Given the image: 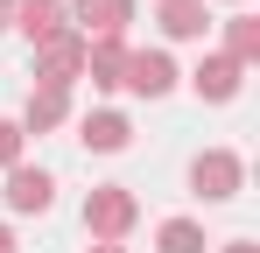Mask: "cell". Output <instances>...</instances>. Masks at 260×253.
<instances>
[{
  "mask_svg": "<svg viewBox=\"0 0 260 253\" xmlns=\"http://www.w3.org/2000/svg\"><path fill=\"white\" fill-rule=\"evenodd\" d=\"M85 225H91V232H106V239H120V232L134 225V197L120 190V183H113V190H91V204H85Z\"/></svg>",
  "mask_w": 260,
  "mask_h": 253,
  "instance_id": "obj_1",
  "label": "cell"
},
{
  "mask_svg": "<svg viewBox=\"0 0 260 253\" xmlns=\"http://www.w3.org/2000/svg\"><path fill=\"white\" fill-rule=\"evenodd\" d=\"M78 64H85V42H78V36L43 42V84H49V91H63V84L78 78Z\"/></svg>",
  "mask_w": 260,
  "mask_h": 253,
  "instance_id": "obj_2",
  "label": "cell"
},
{
  "mask_svg": "<svg viewBox=\"0 0 260 253\" xmlns=\"http://www.w3.org/2000/svg\"><path fill=\"white\" fill-rule=\"evenodd\" d=\"M190 183H197L204 197H232V190H239V162H232V155H197Z\"/></svg>",
  "mask_w": 260,
  "mask_h": 253,
  "instance_id": "obj_3",
  "label": "cell"
},
{
  "mask_svg": "<svg viewBox=\"0 0 260 253\" xmlns=\"http://www.w3.org/2000/svg\"><path fill=\"white\" fill-rule=\"evenodd\" d=\"M49 190H56V183H49L43 169H14V176H7V204L14 211H49Z\"/></svg>",
  "mask_w": 260,
  "mask_h": 253,
  "instance_id": "obj_4",
  "label": "cell"
},
{
  "mask_svg": "<svg viewBox=\"0 0 260 253\" xmlns=\"http://www.w3.org/2000/svg\"><path fill=\"white\" fill-rule=\"evenodd\" d=\"M120 84H134V91L155 99V91H169V84H176V71H169V56L148 49V56H127V78H120Z\"/></svg>",
  "mask_w": 260,
  "mask_h": 253,
  "instance_id": "obj_5",
  "label": "cell"
},
{
  "mask_svg": "<svg viewBox=\"0 0 260 253\" xmlns=\"http://www.w3.org/2000/svg\"><path fill=\"white\" fill-rule=\"evenodd\" d=\"M21 28H28V42H56L63 7H56V0H21Z\"/></svg>",
  "mask_w": 260,
  "mask_h": 253,
  "instance_id": "obj_6",
  "label": "cell"
},
{
  "mask_svg": "<svg viewBox=\"0 0 260 253\" xmlns=\"http://www.w3.org/2000/svg\"><path fill=\"white\" fill-rule=\"evenodd\" d=\"M197 91H204V99H232V91H239V64H232V56H211V64L197 71Z\"/></svg>",
  "mask_w": 260,
  "mask_h": 253,
  "instance_id": "obj_7",
  "label": "cell"
},
{
  "mask_svg": "<svg viewBox=\"0 0 260 253\" xmlns=\"http://www.w3.org/2000/svg\"><path fill=\"white\" fill-rule=\"evenodd\" d=\"M85 148H106V155L127 148V120H120V113H91L85 120Z\"/></svg>",
  "mask_w": 260,
  "mask_h": 253,
  "instance_id": "obj_8",
  "label": "cell"
},
{
  "mask_svg": "<svg viewBox=\"0 0 260 253\" xmlns=\"http://www.w3.org/2000/svg\"><path fill=\"white\" fill-rule=\"evenodd\" d=\"M78 21L99 28V36H113V28L127 21V0H78Z\"/></svg>",
  "mask_w": 260,
  "mask_h": 253,
  "instance_id": "obj_9",
  "label": "cell"
},
{
  "mask_svg": "<svg viewBox=\"0 0 260 253\" xmlns=\"http://www.w3.org/2000/svg\"><path fill=\"white\" fill-rule=\"evenodd\" d=\"M162 28L169 36H197L204 28V0H162Z\"/></svg>",
  "mask_w": 260,
  "mask_h": 253,
  "instance_id": "obj_10",
  "label": "cell"
},
{
  "mask_svg": "<svg viewBox=\"0 0 260 253\" xmlns=\"http://www.w3.org/2000/svg\"><path fill=\"white\" fill-rule=\"evenodd\" d=\"M120 71H127V49L106 36L99 49H91V78H99V84H120Z\"/></svg>",
  "mask_w": 260,
  "mask_h": 253,
  "instance_id": "obj_11",
  "label": "cell"
},
{
  "mask_svg": "<svg viewBox=\"0 0 260 253\" xmlns=\"http://www.w3.org/2000/svg\"><path fill=\"white\" fill-rule=\"evenodd\" d=\"M56 120H63V91H49V84H43V91L28 99V126H56Z\"/></svg>",
  "mask_w": 260,
  "mask_h": 253,
  "instance_id": "obj_12",
  "label": "cell"
},
{
  "mask_svg": "<svg viewBox=\"0 0 260 253\" xmlns=\"http://www.w3.org/2000/svg\"><path fill=\"white\" fill-rule=\"evenodd\" d=\"M162 253H204V232L176 218V225H162Z\"/></svg>",
  "mask_w": 260,
  "mask_h": 253,
  "instance_id": "obj_13",
  "label": "cell"
},
{
  "mask_svg": "<svg viewBox=\"0 0 260 253\" xmlns=\"http://www.w3.org/2000/svg\"><path fill=\"white\" fill-rule=\"evenodd\" d=\"M253 49H260V28H253V21H239V28H232V64L253 56Z\"/></svg>",
  "mask_w": 260,
  "mask_h": 253,
  "instance_id": "obj_14",
  "label": "cell"
},
{
  "mask_svg": "<svg viewBox=\"0 0 260 253\" xmlns=\"http://www.w3.org/2000/svg\"><path fill=\"white\" fill-rule=\"evenodd\" d=\"M14 155H21V126H7V120H0V169L14 162Z\"/></svg>",
  "mask_w": 260,
  "mask_h": 253,
  "instance_id": "obj_15",
  "label": "cell"
},
{
  "mask_svg": "<svg viewBox=\"0 0 260 253\" xmlns=\"http://www.w3.org/2000/svg\"><path fill=\"white\" fill-rule=\"evenodd\" d=\"M0 253H14V232H7V225H0Z\"/></svg>",
  "mask_w": 260,
  "mask_h": 253,
  "instance_id": "obj_16",
  "label": "cell"
},
{
  "mask_svg": "<svg viewBox=\"0 0 260 253\" xmlns=\"http://www.w3.org/2000/svg\"><path fill=\"white\" fill-rule=\"evenodd\" d=\"M232 253H253V246H246V239H239V246H232Z\"/></svg>",
  "mask_w": 260,
  "mask_h": 253,
  "instance_id": "obj_17",
  "label": "cell"
},
{
  "mask_svg": "<svg viewBox=\"0 0 260 253\" xmlns=\"http://www.w3.org/2000/svg\"><path fill=\"white\" fill-rule=\"evenodd\" d=\"M99 253H120V246H99Z\"/></svg>",
  "mask_w": 260,
  "mask_h": 253,
  "instance_id": "obj_18",
  "label": "cell"
}]
</instances>
